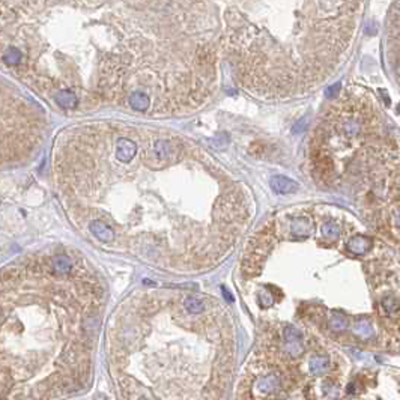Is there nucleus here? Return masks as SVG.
<instances>
[{
  "label": "nucleus",
  "instance_id": "nucleus-12",
  "mask_svg": "<svg viewBox=\"0 0 400 400\" xmlns=\"http://www.w3.org/2000/svg\"><path fill=\"white\" fill-rule=\"evenodd\" d=\"M130 105L137 112H144L151 105V99H149V96L146 93L135 92V93H133L130 96Z\"/></svg>",
  "mask_w": 400,
  "mask_h": 400
},
{
  "label": "nucleus",
  "instance_id": "nucleus-11",
  "mask_svg": "<svg viewBox=\"0 0 400 400\" xmlns=\"http://www.w3.org/2000/svg\"><path fill=\"white\" fill-rule=\"evenodd\" d=\"M290 232L297 236H309L311 232V223L306 219H295L290 223Z\"/></svg>",
  "mask_w": 400,
  "mask_h": 400
},
{
  "label": "nucleus",
  "instance_id": "nucleus-3",
  "mask_svg": "<svg viewBox=\"0 0 400 400\" xmlns=\"http://www.w3.org/2000/svg\"><path fill=\"white\" fill-rule=\"evenodd\" d=\"M271 188L278 193V194H292L300 190V185L294 179L286 178V176H272L271 178Z\"/></svg>",
  "mask_w": 400,
  "mask_h": 400
},
{
  "label": "nucleus",
  "instance_id": "nucleus-20",
  "mask_svg": "<svg viewBox=\"0 0 400 400\" xmlns=\"http://www.w3.org/2000/svg\"><path fill=\"white\" fill-rule=\"evenodd\" d=\"M394 224H396L397 229H400V208L394 212Z\"/></svg>",
  "mask_w": 400,
  "mask_h": 400
},
{
  "label": "nucleus",
  "instance_id": "nucleus-16",
  "mask_svg": "<svg viewBox=\"0 0 400 400\" xmlns=\"http://www.w3.org/2000/svg\"><path fill=\"white\" fill-rule=\"evenodd\" d=\"M21 57H23L21 51H20L18 48H15V47H9V48L5 51V54H3V60H5V63H8V65H17V63L21 60Z\"/></svg>",
  "mask_w": 400,
  "mask_h": 400
},
{
  "label": "nucleus",
  "instance_id": "nucleus-9",
  "mask_svg": "<svg viewBox=\"0 0 400 400\" xmlns=\"http://www.w3.org/2000/svg\"><path fill=\"white\" fill-rule=\"evenodd\" d=\"M56 102L62 108H74V107H77L79 99H77V95L72 93L71 90H60L56 95Z\"/></svg>",
  "mask_w": 400,
  "mask_h": 400
},
{
  "label": "nucleus",
  "instance_id": "nucleus-2",
  "mask_svg": "<svg viewBox=\"0 0 400 400\" xmlns=\"http://www.w3.org/2000/svg\"><path fill=\"white\" fill-rule=\"evenodd\" d=\"M283 339H284L286 351L292 358H297L303 354L304 346H303V334L300 330H297L295 326H286L283 330Z\"/></svg>",
  "mask_w": 400,
  "mask_h": 400
},
{
  "label": "nucleus",
  "instance_id": "nucleus-18",
  "mask_svg": "<svg viewBox=\"0 0 400 400\" xmlns=\"http://www.w3.org/2000/svg\"><path fill=\"white\" fill-rule=\"evenodd\" d=\"M384 309H385V311L387 313H390V314H393L394 311L399 309V301L394 298V297H387L385 300H384Z\"/></svg>",
  "mask_w": 400,
  "mask_h": 400
},
{
  "label": "nucleus",
  "instance_id": "nucleus-6",
  "mask_svg": "<svg viewBox=\"0 0 400 400\" xmlns=\"http://www.w3.org/2000/svg\"><path fill=\"white\" fill-rule=\"evenodd\" d=\"M90 232L102 242L110 244L115 241V232L113 229L107 224V223L101 222V220H95L90 223Z\"/></svg>",
  "mask_w": 400,
  "mask_h": 400
},
{
  "label": "nucleus",
  "instance_id": "nucleus-17",
  "mask_svg": "<svg viewBox=\"0 0 400 400\" xmlns=\"http://www.w3.org/2000/svg\"><path fill=\"white\" fill-rule=\"evenodd\" d=\"M322 233H323V236L328 238V239H337L339 235H340V229H339V226L334 222H328L323 224Z\"/></svg>",
  "mask_w": 400,
  "mask_h": 400
},
{
  "label": "nucleus",
  "instance_id": "nucleus-5",
  "mask_svg": "<svg viewBox=\"0 0 400 400\" xmlns=\"http://www.w3.org/2000/svg\"><path fill=\"white\" fill-rule=\"evenodd\" d=\"M281 385V379L278 375L272 373V375H268V376H262L258 379L254 388L261 393V394H271L274 393L275 390H278Z\"/></svg>",
  "mask_w": 400,
  "mask_h": 400
},
{
  "label": "nucleus",
  "instance_id": "nucleus-4",
  "mask_svg": "<svg viewBox=\"0 0 400 400\" xmlns=\"http://www.w3.org/2000/svg\"><path fill=\"white\" fill-rule=\"evenodd\" d=\"M137 154V144L130 138H121L116 148V158L121 163H130Z\"/></svg>",
  "mask_w": 400,
  "mask_h": 400
},
{
  "label": "nucleus",
  "instance_id": "nucleus-10",
  "mask_svg": "<svg viewBox=\"0 0 400 400\" xmlns=\"http://www.w3.org/2000/svg\"><path fill=\"white\" fill-rule=\"evenodd\" d=\"M184 307H185V310L188 311L190 314H200L202 311L205 310V301H203V298H200V297L190 295V297L185 298Z\"/></svg>",
  "mask_w": 400,
  "mask_h": 400
},
{
  "label": "nucleus",
  "instance_id": "nucleus-15",
  "mask_svg": "<svg viewBox=\"0 0 400 400\" xmlns=\"http://www.w3.org/2000/svg\"><path fill=\"white\" fill-rule=\"evenodd\" d=\"M355 333L362 339H369L373 336V325L367 319H359L355 323Z\"/></svg>",
  "mask_w": 400,
  "mask_h": 400
},
{
  "label": "nucleus",
  "instance_id": "nucleus-1",
  "mask_svg": "<svg viewBox=\"0 0 400 400\" xmlns=\"http://www.w3.org/2000/svg\"><path fill=\"white\" fill-rule=\"evenodd\" d=\"M173 155H175V146L167 140H158L152 148V154L149 155V163L154 167H164L172 160Z\"/></svg>",
  "mask_w": 400,
  "mask_h": 400
},
{
  "label": "nucleus",
  "instance_id": "nucleus-21",
  "mask_svg": "<svg viewBox=\"0 0 400 400\" xmlns=\"http://www.w3.org/2000/svg\"><path fill=\"white\" fill-rule=\"evenodd\" d=\"M399 188H400V184H399Z\"/></svg>",
  "mask_w": 400,
  "mask_h": 400
},
{
  "label": "nucleus",
  "instance_id": "nucleus-14",
  "mask_svg": "<svg viewBox=\"0 0 400 400\" xmlns=\"http://www.w3.org/2000/svg\"><path fill=\"white\" fill-rule=\"evenodd\" d=\"M348 325H349L348 317L340 314V313H334L330 317V328H333L334 331H343V330L348 328Z\"/></svg>",
  "mask_w": 400,
  "mask_h": 400
},
{
  "label": "nucleus",
  "instance_id": "nucleus-19",
  "mask_svg": "<svg viewBox=\"0 0 400 400\" xmlns=\"http://www.w3.org/2000/svg\"><path fill=\"white\" fill-rule=\"evenodd\" d=\"M339 92H340V83H336V85H333V86H328V88H326V90H325V95H326L328 98H334V96H337V95H339Z\"/></svg>",
  "mask_w": 400,
  "mask_h": 400
},
{
  "label": "nucleus",
  "instance_id": "nucleus-8",
  "mask_svg": "<svg viewBox=\"0 0 400 400\" xmlns=\"http://www.w3.org/2000/svg\"><path fill=\"white\" fill-rule=\"evenodd\" d=\"M51 269L59 275H66L72 269V261L66 254H56L51 258Z\"/></svg>",
  "mask_w": 400,
  "mask_h": 400
},
{
  "label": "nucleus",
  "instance_id": "nucleus-7",
  "mask_svg": "<svg viewBox=\"0 0 400 400\" xmlns=\"http://www.w3.org/2000/svg\"><path fill=\"white\" fill-rule=\"evenodd\" d=\"M348 248H349L351 253H354L356 256H362V254H366V253L372 248V241H370L369 238H366V236L356 235V236L349 239Z\"/></svg>",
  "mask_w": 400,
  "mask_h": 400
},
{
  "label": "nucleus",
  "instance_id": "nucleus-13",
  "mask_svg": "<svg viewBox=\"0 0 400 400\" xmlns=\"http://www.w3.org/2000/svg\"><path fill=\"white\" fill-rule=\"evenodd\" d=\"M328 358L323 355H314L311 356L310 359V372L311 375H314V376H320V375H323L325 372H326V369H328Z\"/></svg>",
  "mask_w": 400,
  "mask_h": 400
}]
</instances>
